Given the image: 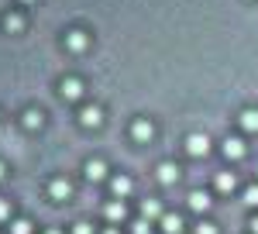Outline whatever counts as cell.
Masks as SVG:
<instances>
[{
  "mask_svg": "<svg viewBox=\"0 0 258 234\" xmlns=\"http://www.w3.org/2000/svg\"><path fill=\"white\" fill-rule=\"evenodd\" d=\"M238 124H241V131L255 135V131H258V110H255V107H244V110L238 114Z\"/></svg>",
  "mask_w": 258,
  "mask_h": 234,
  "instance_id": "9",
  "label": "cell"
},
{
  "mask_svg": "<svg viewBox=\"0 0 258 234\" xmlns=\"http://www.w3.org/2000/svg\"><path fill=\"white\" fill-rule=\"evenodd\" d=\"M4 28H7V31H21V28H24V18H21V14H7V18H4Z\"/></svg>",
  "mask_w": 258,
  "mask_h": 234,
  "instance_id": "18",
  "label": "cell"
},
{
  "mask_svg": "<svg viewBox=\"0 0 258 234\" xmlns=\"http://www.w3.org/2000/svg\"><path fill=\"white\" fill-rule=\"evenodd\" d=\"M59 93H62V100H83V83L80 79H62Z\"/></svg>",
  "mask_w": 258,
  "mask_h": 234,
  "instance_id": "7",
  "label": "cell"
},
{
  "mask_svg": "<svg viewBox=\"0 0 258 234\" xmlns=\"http://www.w3.org/2000/svg\"><path fill=\"white\" fill-rule=\"evenodd\" d=\"M83 176H86L90 183H100V179H107V165H103L100 158H90V162L83 165Z\"/></svg>",
  "mask_w": 258,
  "mask_h": 234,
  "instance_id": "8",
  "label": "cell"
},
{
  "mask_svg": "<svg viewBox=\"0 0 258 234\" xmlns=\"http://www.w3.org/2000/svg\"><path fill=\"white\" fill-rule=\"evenodd\" d=\"M241 196H244V203H248V207H258V183H251Z\"/></svg>",
  "mask_w": 258,
  "mask_h": 234,
  "instance_id": "21",
  "label": "cell"
},
{
  "mask_svg": "<svg viewBox=\"0 0 258 234\" xmlns=\"http://www.w3.org/2000/svg\"><path fill=\"white\" fill-rule=\"evenodd\" d=\"M220 152H224V158H231V162H238V158H244V141L241 138H224V145H220Z\"/></svg>",
  "mask_w": 258,
  "mask_h": 234,
  "instance_id": "2",
  "label": "cell"
},
{
  "mask_svg": "<svg viewBox=\"0 0 258 234\" xmlns=\"http://www.w3.org/2000/svg\"><path fill=\"white\" fill-rule=\"evenodd\" d=\"M11 234H31V220H24V217H18V220L11 224Z\"/></svg>",
  "mask_w": 258,
  "mask_h": 234,
  "instance_id": "19",
  "label": "cell"
},
{
  "mask_svg": "<svg viewBox=\"0 0 258 234\" xmlns=\"http://www.w3.org/2000/svg\"><path fill=\"white\" fill-rule=\"evenodd\" d=\"M73 234H93V227H90L86 220H76V224H73Z\"/></svg>",
  "mask_w": 258,
  "mask_h": 234,
  "instance_id": "23",
  "label": "cell"
},
{
  "mask_svg": "<svg viewBox=\"0 0 258 234\" xmlns=\"http://www.w3.org/2000/svg\"><path fill=\"white\" fill-rule=\"evenodd\" d=\"M103 234H117V231H114V227H107V231H103Z\"/></svg>",
  "mask_w": 258,
  "mask_h": 234,
  "instance_id": "27",
  "label": "cell"
},
{
  "mask_svg": "<svg viewBox=\"0 0 258 234\" xmlns=\"http://www.w3.org/2000/svg\"><path fill=\"white\" fill-rule=\"evenodd\" d=\"M248 227H251V234H258V217H251V220H248Z\"/></svg>",
  "mask_w": 258,
  "mask_h": 234,
  "instance_id": "25",
  "label": "cell"
},
{
  "mask_svg": "<svg viewBox=\"0 0 258 234\" xmlns=\"http://www.w3.org/2000/svg\"><path fill=\"white\" fill-rule=\"evenodd\" d=\"M186 152H189L193 158L207 155V152H210V138H207V135H189V138H186Z\"/></svg>",
  "mask_w": 258,
  "mask_h": 234,
  "instance_id": "3",
  "label": "cell"
},
{
  "mask_svg": "<svg viewBox=\"0 0 258 234\" xmlns=\"http://www.w3.org/2000/svg\"><path fill=\"white\" fill-rule=\"evenodd\" d=\"M48 196H52L55 203H66V200L73 196V183H69V179H52V186H48Z\"/></svg>",
  "mask_w": 258,
  "mask_h": 234,
  "instance_id": "4",
  "label": "cell"
},
{
  "mask_svg": "<svg viewBox=\"0 0 258 234\" xmlns=\"http://www.w3.org/2000/svg\"><path fill=\"white\" fill-rule=\"evenodd\" d=\"M80 124L83 128H100V124H103V110H100L97 103H93V107H83L80 110Z\"/></svg>",
  "mask_w": 258,
  "mask_h": 234,
  "instance_id": "5",
  "label": "cell"
},
{
  "mask_svg": "<svg viewBox=\"0 0 258 234\" xmlns=\"http://www.w3.org/2000/svg\"><path fill=\"white\" fill-rule=\"evenodd\" d=\"M155 176H159L162 186H169V183H176V179H179V165H176V162H162L159 169H155Z\"/></svg>",
  "mask_w": 258,
  "mask_h": 234,
  "instance_id": "10",
  "label": "cell"
},
{
  "mask_svg": "<svg viewBox=\"0 0 258 234\" xmlns=\"http://www.w3.org/2000/svg\"><path fill=\"white\" fill-rule=\"evenodd\" d=\"M24 4H31V0H24Z\"/></svg>",
  "mask_w": 258,
  "mask_h": 234,
  "instance_id": "29",
  "label": "cell"
},
{
  "mask_svg": "<svg viewBox=\"0 0 258 234\" xmlns=\"http://www.w3.org/2000/svg\"><path fill=\"white\" fill-rule=\"evenodd\" d=\"M186 203H189V210H193V214H207L214 200H210V193H207V190H193V193L186 196Z\"/></svg>",
  "mask_w": 258,
  "mask_h": 234,
  "instance_id": "1",
  "label": "cell"
},
{
  "mask_svg": "<svg viewBox=\"0 0 258 234\" xmlns=\"http://www.w3.org/2000/svg\"><path fill=\"white\" fill-rule=\"evenodd\" d=\"M197 234H217V224H210V220H200V224H197Z\"/></svg>",
  "mask_w": 258,
  "mask_h": 234,
  "instance_id": "22",
  "label": "cell"
},
{
  "mask_svg": "<svg viewBox=\"0 0 258 234\" xmlns=\"http://www.w3.org/2000/svg\"><path fill=\"white\" fill-rule=\"evenodd\" d=\"M86 45H90V38H86V31H80V28H73L66 35V48H73V52H83Z\"/></svg>",
  "mask_w": 258,
  "mask_h": 234,
  "instance_id": "11",
  "label": "cell"
},
{
  "mask_svg": "<svg viewBox=\"0 0 258 234\" xmlns=\"http://www.w3.org/2000/svg\"><path fill=\"white\" fill-rule=\"evenodd\" d=\"M234 186H238V179H234V172H220V176H217V190H220V193H231Z\"/></svg>",
  "mask_w": 258,
  "mask_h": 234,
  "instance_id": "17",
  "label": "cell"
},
{
  "mask_svg": "<svg viewBox=\"0 0 258 234\" xmlns=\"http://www.w3.org/2000/svg\"><path fill=\"white\" fill-rule=\"evenodd\" d=\"M159 220H162V231H165V234H179V231H182V217H179V214H162Z\"/></svg>",
  "mask_w": 258,
  "mask_h": 234,
  "instance_id": "14",
  "label": "cell"
},
{
  "mask_svg": "<svg viewBox=\"0 0 258 234\" xmlns=\"http://www.w3.org/2000/svg\"><path fill=\"white\" fill-rule=\"evenodd\" d=\"M131 135H135V141H152V138H155V128H152V121L138 117V121L131 124Z\"/></svg>",
  "mask_w": 258,
  "mask_h": 234,
  "instance_id": "6",
  "label": "cell"
},
{
  "mask_svg": "<svg viewBox=\"0 0 258 234\" xmlns=\"http://www.w3.org/2000/svg\"><path fill=\"white\" fill-rule=\"evenodd\" d=\"M7 217H11V203H7V200H0V220H7Z\"/></svg>",
  "mask_w": 258,
  "mask_h": 234,
  "instance_id": "24",
  "label": "cell"
},
{
  "mask_svg": "<svg viewBox=\"0 0 258 234\" xmlns=\"http://www.w3.org/2000/svg\"><path fill=\"white\" fill-rule=\"evenodd\" d=\"M48 234H62V231H48Z\"/></svg>",
  "mask_w": 258,
  "mask_h": 234,
  "instance_id": "28",
  "label": "cell"
},
{
  "mask_svg": "<svg viewBox=\"0 0 258 234\" xmlns=\"http://www.w3.org/2000/svg\"><path fill=\"white\" fill-rule=\"evenodd\" d=\"M141 217H145V220L162 217V203H159V200H141Z\"/></svg>",
  "mask_w": 258,
  "mask_h": 234,
  "instance_id": "15",
  "label": "cell"
},
{
  "mask_svg": "<svg viewBox=\"0 0 258 234\" xmlns=\"http://www.w3.org/2000/svg\"><path fill=\"white\" fill-rule=\"evenodd\" d=\"M110 193L117 196V200L131 196V179H127V176H114V179H110Z\"/></svg>",
  "mask_w": 258,
  "mask_h": 234,
  "instance_id": "12",
  "label": "cell"
},
{
  "mask_svg": "<svg viewBox=\"0 0 258 234\" xmlns=\"http://www.w3.org/2000/svg\"><path fill=\"white\" fill-rule=\"evenodd\" d=\"M127 217V207H124V200H114V203H107V220H124Z\"/></svg>",
  "mask_w": 258,
  "mask_h": 234,
  "instance_id": "16",
  "label": "cell"
},
{
  "mask_svg": "<svg viewBox=\"0 0 258 234\" xmlns=\"http://www.w3.org/2000/svg\"><path fill=\"white\" fill-rule=\"evenodd\" d=\"M4 172H7V169H4V162H0V179H4Z\"/></svg>",
  "mask_w": 258,
  "mask_h": 234,
  "instance_id": "26",
  "label": "cell"
},
{
  "mask_svg": "<svg viewBox=\"0 0 258 234\" xmlns=\"http://www.w3.org/2000/svg\"><path fill=\"white\" fill-rule=\"evenodd\" d=\"M21 124H24L28 131H35V128H41V124H45V114L31 107V110H24V114H21Z\"/></svg>",
  "mask_w": 258,
  "mask_h": 234,
  "instance_id": "13",
  "label": "cell"
},
{
  "mask_svg": "<svg viewBox=\"0 0 258 234\" xmlns=\"http://www.w3.org/2000/svg\"><path fill=\"white\" fill-rule=\"evenodd\" d=\"M131 234H152V224L145 217H138V220H131Z\"/></svg>",
  "mask_w": 258,
  "mask_h": 234,
  "instance_id": "20",
  "label": "cell"
}]
</instances>
